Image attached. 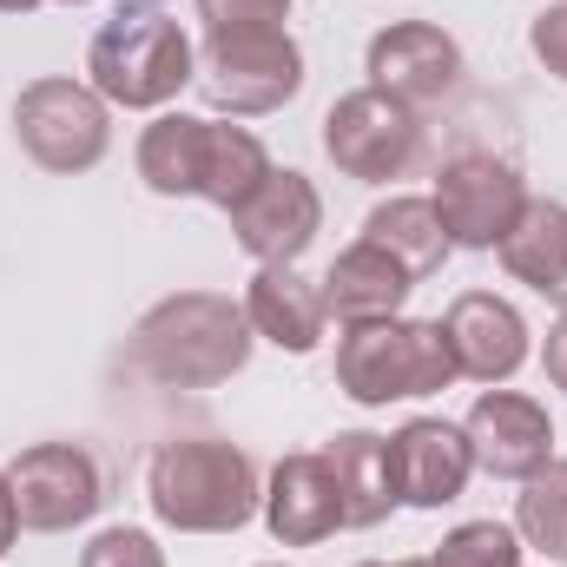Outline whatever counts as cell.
<instances>
[{
    "instance_id": "cell-1",
    "label": "cell",
    "mask_w": 567,
    "mask_h": 567,
    "mask_svg": "<svg viewBox=\"0 0 567 567\" xmlns=\"http://www.w3.org/2000/svg\"><path fill=\"white\" fill-rule=\"evenodd\" d=\"M126 363L165 390H218L251 363V317L218 290H178L140 317Z\"/></svg>"
},
{
    "instance_id": "cell-2",
    "label": "cell",
    "mask_w": 567,
    "mask_h": 567,
    "mask_svg": "<svg viewBox=\"0 0 567 567\" xmlns=\"http://www.w3.org/2000/svg\"><path fill=\"white\" fill-rule=\"evenodd\" d=\"M271 158L245 126H212L192 113L152 120L140 140V178L158 198H212L218 212H238L265 185Z\"/></svg>"
},
{
    "instance_id": "cell-3",
    "label": "cell",
    "mask_w": 567,
    "mask_h": 567,
    "mask_svg": "<svg viewBox=\"0 0 567 567\" xmlns=\"http://www.w3.org/2000/svg\"><path fill=\"white\" fill-rule=\"evenodd\" d=\"M145 495L152 515L178 535H231L258 515V462L238 442L218 435H192V442H165L145 468Z\"/></svg>"
},
{
    "instance_id": "cell-4",
    "label": "cell",
    "mask_w": 567,
    "mask_h": 567,
    "mask_svg": "<svg viewBox=\"0 0 567 567\" xmlns=\"http://www.w3.org/2000/svg\"><path fill=\"white\" fill-rule=\"evenodd\" d=\"M86 73L113 106H165L178 100L185 80H198V60L185 27L165 13V0H120L86 47Z\"/></svg>"
},
{
    "instance_id": "cell-5",
    "label": "cell",
    "mask_w": 567,
    "mask_h": 567,
    "mask_svg": "<svg viewBox=\"0 0 567 567\" xmlns=\"http://www.w3.org/2000/svg\"><path fill=\"white\" fill-rule=\"evenodd\" d=\"M455 383V357L442 323L416 317H377V323H350L337 343V390L357 403H403V396H435Z\"/></svg>"
},
{
    "instance_id": "cell-6",
    "label": "cell",
    "mask_w": 567,
    "mask_h": 567,
    "mask_svg": "<svg viewBox=\"0 0 567 567\" xmlns=\"http://www.w3.org/2000/svg\"><path fill=\"white\" fill-rule=\"evenodd\" d=\"M303 86V53L284 27H251V33H205L198 53V93L212 100V113L251 120V113H278L284 100H297Z\"/></svg>"
},
{
    "instance_id": "cell-7",
    "label": "cell",
    "mask_w": 567,
    "mask_h": 567,
    "mask_svg": "<svg viewBox=\"0 0 567 567\" xmlns=\"http://www.w3.org/2000/svg\"><path fill=\"white\" fill-rule=\"evenodd\" d=\"M13 133L27 145V158L47 165V172H86L113 145L106 100L93 86H80V80H33V86H20Z\"/></svg>"
},
{
    "instance_id": "cell-8",
    "label": "cell",
    "mask_w": 567,
    "mask_h": 567,
    "mask_svg": "<svg viewBox=\"0 0 567 567\" xmlns=\"http://www.w3.org/2000/svg\"><path fill=\"white\" fill-rule=\"evenodd\" d=\"M323 152L337 158V172H350L363 185H383V178H403L416 165L423 120H416V106L363 86V93H343L323 113Z\"/></svg>"
},
{
    "instance_id": "cell-9",
    "label": "cell",
    "mask_w": 567,
    "mask_h": 567,
    "mask_svg": "<svg viewBox=\"0 0 567 567\" xmlns=\"http://www.w3.org/2000/svg\"><path fill=\"white\" fill-rule=\"evenodd\" d=\"M429 205H435L449 245L495 251V245L515 231V218H522V205H528V185H522V172H515L508 158H495V152H462V158H449V165L435 172V198H429Z\"/></svg>"
},
{
    "instance_id": "cell-10",
    "label": "cell",
    "mask_w": 567,
    "mask_h": 567,
    "mask_svg": "<svg viewBox=\"0 0 567 567\" xmlns=\"http://www.w3.org/2000/svg\"><path fill=\"white\" fill-rule=\"evenodd\" d=\"M7 488H13L20 528H33V535H60V528L86 522L106 502L100 495V462L80 442H33V449H20L13 468H7Z\"/></svg>"
},
{
    "instance_id": "cell-11",
    "label": "cell",
    "mask_w": 567,
    "mask_h": 567,
    "mask_svg": "<svg viewBox=\"0 0 567 567\" xmlns=\"http://www.w3.org/2000/svg\"><path fill=\"white\" fill-rule=\"evenodd\" d=\"M462 435L475 449V468H488L502 482H528V475H542L555 462V423H548V410L535 396H515V390L475 396Z\"/></svg>"
},
{
    "instance_id": "cell-12",
    "label": "cell",
    "mask_w": 567,
    "mask_h": 567,
    "mask_svg": "<svg viewBox=\"0 0 567 567\" xmlns=\"http://www.w3.org/2000/svg\"><path fill=\"white\" fill-rule=\"evenodd\" d=\"M462 80V47L429 27V20H396L370 40V86L403 100V106H435Z\"/></svg>"
},
{
    "instance_id": "cell-13",
    "label": "cell",
    "mask_w": 567,
    "mask_h": 567,
    "mask_svg": "<svg viewBox=\"0 0 567 567\" xmlns=\"http://www.w3.org/2000/svg\"><path fill=\"white\" fill-rule=\"evenodd\" d=\"M317 225H323V198H317V185L303 178V172H265V185L231 212V231H238V245L258 258V265H297L303 258V245L317 238Z\"/></svg>"
},
{
    "instance_id": "cell-14",
    "label": "cell",
    "mask_w": 567,
    "mask_h": 567,
    "mask_svg": "<svg viewBox=\"0 0 567 567\" xmlns=\"http://www.w3.org/2000/svg\"><path fill=\"white\" fill-rule=\"evenodd\" d=\"M442 337H449V357H455V377H475V383H508L522 363H528V323L508 297L495 290H468L449 303L442 317Z\"/></svg>"
},
{
    "instance_id": "cell-15",
    "label": "cell",
    "mask_w": 567,
    "mask_h": 567,
    "mask_svg": "<svg viewBox=\"0 0 567 567\" xmlns=\"http://www.w3.org/2000/svg\"><path fill=\"white\" fill-rule=\"evenodd\" d=\"M390 462H396V495L410 508H442L468 488V468H475V449L468 435L442 416H416L390 435Z\"/></svg>"
},
{
    "instance_id": "cell-16",
    "label": "cell",
    "mask_w": 567,
    "mask_h": 567,
    "mask_svg": "<svg viewBox=\"0 0 567 567\" xmlns=\"http://www.w3.org/2000/svg\"><path fill=\"white\" fill-rule=\"evenodd\" d=\"M265 522L284 548H310L323 535L343 528V502H337V475L323 455H284L271 468V488H265Z\"/></svg>"
},
{
    "instance_id": "cell-17",
    "label": "cell",
    "mask_w": 567,
    "mask_h": 567,
    "mask_svg": "<svg viewBox=\"0 0 567 567\" xmlns=\"http://www.w3.org/2000/svg\"><path fill=\"white\" fill-rule=\"evenodd\" d=\"M330 475H337V502H343V528H377L390 522V508L403 502L396 495V462H390V435H370V429H350L323 449Z\"/></svg>"
},
{
    "instance_id": "cell-18",
    "label": "cell",
    "mask_w": 567,
    "mask_h": 567,
    "mask_svg": "<svg viewBox=\"0 0 567 567\" xmlns=\"http://www.w3.org/2000/svg\"><path fill=\"white\" fill-rule=\"evenodd\" d=\"M323 310L330 317H343V323H377V317H396L403 310V297L416 290V278L390 258V251H377L370 238L363 245H350L330 271H323Z\"/></svg>"
},
{
    "instance_id": "cell-19",
    "label": "cell",
    "mask_w": 567,
    "mask_h": 567,
    "mask_svg": "<svg viewBox=\"0 0 567 567\" xmlns=\"http://www.w3.org/2000/svg\"><path fill=\"white\" fill-rule=\"evenodd\" d=\"M245 317H251L258 337H271L278 350L303 357V350H317L330 310H323V290L310 278H297L290 265H258V278L245 290Z\"/></svg>"
},
{
    "instance_id": "cell-20",
    "label": "cell",
    "mask_w": 567,
    "mask_h": 567,
    "mask_svg": "<svg viewBox=\"0 0 567 567\" xmlns=\"http://www.w3.org/2000/svg\"><path fill=\"white\" fill-rule=\"evenodd\" d=\"M495 251H502V265L528 284V290H542L548 303L567 310V205L528 198L522 218H515V231H508Z\"/></svg>"
},
{
    "instance_id": "cell-21",
    "label": "cell",
    "mask_w": 567,
    "mask_h": 567,
    "mask_svg": "<svg viewBox=\"0 0 567 567\" xmlns=\"http://www.w3.org/2000/svg\"><path fill=\"white\" fill-rule=\"evenodd\" d=\"M363 238H370L377 251H390L416 284L435 278L442 258H449V231H442V218H435L429 198H390V205H377V212L363 218Z\"/></svg>"
},
{
    "instance_id": "cell-22",
    "label": "cell",
    "mask_w": 567,
    "mask_h": 567,
    "mask_svg": "<svg viewBox=\"0 0 567 567\" xmlns=\"http://www.w3.org/2000/svg\"><path fill=\"white\" fill-rule=\"evenodd\" d=\"M515 528L528 548H542L548 561H567V455L548 462L542 475H528V495L515 508Z\"/></svg>"
},
{
    "instance_id": "cell-23",
    "label": "cell",
    "mask_w": 567,
    "mask_h": 567,
    "mask_svg": "<svg viewBox=\"0 0 567 567\" xmlns=\"http://www.w3.org/2000/svg\"><path fill=\"white\" fill-rule=\"evenodd\" d=\"M435 561L442 567H522V542H515V528H502V522H462V528L435 548Z\"/></svg>"
},
{
    "instance_id": "cell-24",
    "label": "cell",
    "mask_w": 567,
    "mask_h": 567,
    "mask_svg": "<svg viewBox=\"0 0 567 567\" xmlns=\"http://www.w3.org/2000/svg\"><path fill=\"white\" fill-rule=\"evenodd\" d=\"M205 33H251V27H284L290 0H198Z\"/></svg>"
},
{
    "instance_id": "cell-25",
    "label": "cell",
    "mask_w": 567,
    "mask_h": 567,
    "mask_svg": "<svg viewBox=\"0 0 567 567\" xmlns=\"http://www.w3.org/2000/svg\"><path fill=\"white\" fill-rule=\"evenodd\" d=\"M80 567H165V555H158V542L145 528H106V535L86 542Z\"/></svg>"
},
{
    "instance_id": "cell-26",
    "label": "cell",
    "mask_w": 567,
    "mask_h": 567,
    "mask_svg": "<svg viewBox=\"0 0 567 567\" xmlns=\"http://www.w3.org/2000/svg\"><path fill=\"white\" fill-rule=\"evenodd\" d=\"M528 47H535V60H542L555 80H567V0H561V7H548V13L535 20Z\"/></svg>"
},
{
    "instance_id": "cell-27",
    "label": "cell",
    "mask_w": 567,
    "mask_h": 567,
    "mask_svg": "<svg viewBox=\"0 0 567 567\" xmlns=\"http://www.w3.org/2000/svg\"><path fill=\"white\" fill-rule=\"evenodd\" d=\"M542 363H548V383H555V390H567V317L548 330V350H542Z\"/></svg>"
},
{
    "instance_id": "cell-28",
    "label": "cell",
    "mask_w": 567,
    "mask_h": 567,
    "mask_svg": "<svg viewBox=\"0 0 567 567\" xmlns=\"http://www.w3.org/2000/svg\"><path fill=\"white\" fill-rule=\"evenodd\" d=\"M13 535H20V508H13V488H7V475H0V555L13 548Z\"/></svg>"
},
{
    "instance_id": "cell-29",
    "label": "cell",
    "mask_w": 567,
    "mask_h": 567,
    "mask_svg": "<svg viewBox=\"0 0 567 567\" xmlns=\"http://www.w3.org/2000/svg\"><path fill=\"white\" fill-rule=\"evenodd\" d=\"M40 0H0V13H33Z\"/></svg>"
},
{
    "instance_id": "cell-30",
    "label": "cell",
    "mask_w": 567,
    "mask_h": 567,
    "mask_svg": "<svg viewBox=\"0 0 567 567\" xmlns=\"http://www.w3.org/2000/svg\"><path fill=\"white\" fill-rule=\"evenodd\" d=\"M396 567H442V561H435V555H429V561H396Z\"/></svg>"
},
{
    "instance_id": "cell-31",
    "label": "cell",
    "mask_w": 567,
    "mask_h": 567,
    "mask_svg": "<svg viewBox=\"0 0 567 567\" xmlns=\"http://www.w3.org/2000/svg\"><path fill=\"white\" fill-rule=\"evenodd\" d=\"M66 7H86V0H66Z\"/></svg>"
},
{
    "instance_id": "cell-32",
    "label": "cell",
    "mask_w": 567,
    "mask_h": 567,
    "mask_svg": "<svg viewBox=\"0 0 567 567\" xmlns=\"http://www.w3.org/2000/svg\"><path fill=\"white\" fill-rule=\"evenodd\" d=\"M363 567H383V561H363Z\"/></svg>"
},
{
    "instance_id": "cell-33",
    "label": "cell",
    "mask_w": 567,
    "mask_h": 567,
    "mask_svg": "<svg viewBox=\"0 0 567 567\" xmlns=\"http://www.w3.org/2000/svg\"><path fill=\"white\" fill-rule=\"evenodd\" d=\"M271 567H284V561H271Z\"/></svg>"
}]
</instances>
